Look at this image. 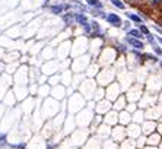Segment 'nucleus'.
I'll use <instances>...</instances> for the list:
<instances>
[{
	"instance_id": "1",
	"label": "nucleus",
	"mask_w": 162,
	"mask_h": 149,
	"mask_svg": "<svg viewBox=\"0 0 162 149\" xmlns=\"http://www.w3.org/2000/svg\"><path fill=\"white\" fill-rule=\"evenodd\" d=\"M145 88L147 89V94H153V95L161 94V92H162V78H161V76L158 78V75L149 76Z\"/></svg>"
},
{
	"instance_id": "2",
	"label": "nucleus",
	"mask_w": 162,
	"mask_h": 149,
	"mask_svg": "<svg viewBox=\"0 0 162 149\" xmlns=\"http://www.w3.org/2000/svg\"><path fill=\"white\" fill-rule=\"evenodd\" d=\"M114 78H115V73H114V69H110V67H105L104 70H101L96 76L98 79V85L99 86H108L110 83L114 82Z\"/></svg>"
},
{
	"instance_id": "3",
	"label": "nucleus",
	"mask_w": 162,
	"mask_h": 149,
	"mask_svg": "<svg viewBox=\"0 0 162 149\" xmlns=\"http://www.w3.org/2000/svg\"><path fill=\"white\" fill-rule=\"evenodd\" d=\"M120 95H123V89H121V85L118 82H112L107 86L105 89V99H108L110 102H114Z\"/></svg>"
},
{
	"instance_id": "4",
	"label": "nucleus",
	"mask_w": 162,
	"mask_h": 149,
	"mask_svg": "<svg viewBox=\"0 0 162 149\" xmlns=\"http://www.w3.org/2000/svg\"><path fill=\"white\" fill-rule=\"evenodd\" d=\"M111 140L115 142L117 145H120L121 142H124L127 139V132H126V127L121 126V124H117L111 129V134H110Z\"/></svg>"
},
{
	"instance_id": "5",
	"label": "nucleus",
	"mask_w": 162,
	"mask_h": 149,
	"mask_svg": "<svg viewBox=\"0 0 162 149\" xmlns=\"http://www.w3.org/2000/svg\"><path fill=\"white\" fill-rule=\"evenodd\" d=\"M161 115H162V107L159 104L153 105V107H149L145 110V118L146 120H153V121H159L161 120Z\"/></svg>"
},
{
	"instance_id": "6",
	"label": "nucleus",
	"mask_w": 162,
	"mask_h": 149,
	"mask_svg": "<svg viewBox=\"0 0 162 149\" xmlns=\"http://www.w3.org/2000/svg\"><path fill=\"white\" fill-rule=\"evenodd\" d=\"M126 132H127V137H128V139H133V140H136L137 137H140V136L143 134L140 124H136V123H130V124L126 127Z\"/></svg>"
},
{
	"instance_id": "7",
	"label": "nucleus",
	"mask_w": 162,
	"mask_h": 149,
	"mask_svg": "<svg viewBox=\"0 0 162 149\" xmlns=\"http://www.w3.org/2000/svg\"><path fill=\"white\" fill-rule=\"evenodd\" d=\"M140 127H142V133H143L145 136H149V134H152V133H155V132L158 130V121L145 120V121L140 124Z\"/></svg>"
},
{
	"instance_id": "8",
	"label": "nucleus",
	"mask_w": 162,
	"mask_h": 149,
	"mask_svg": "<svg viewBox=\"0 0 162 149\" xmlns=\"http://www.w3.org/2000/svg\"><path fill=\"white\" fill-rule=\"evenodd\" d=\"M95 110H96V113L99 114V115H104V114H107L108 111H111L112 110V102H110L108 99H101V101H98L96 102V107H95Z\"/></svg>"
},
{
	"instance_id": "9",
	"label": "nucleus",
	"mask_w": 162,
	"mask_h": 149,
	"mask_svg": "<svg viewBox=\"0 0 162 149\" xmlns=\"http://www.w3.org/2000/svg\"><path fill=\"white\" fill-rule=\"evenodd\" d=\"M124 43L127 44V45H130L131 47V50H139V51H143L145 50V43H143V40H137V38H131V37H126L124 38Z\"/></svg>"
},
{
	"instance_id": "10",
	"label": "nucleus",
	"mask_w": 162,
	"mask_h": 149,
	"mask_svg": "<svg viewBox=\"0 0 162 149\" xmlns=\"http://www.w3.org/2000/svg\"><path fill=\"white\" fill-rule=\"evenodd\" d=\"M104 123H105L107 126H110V127L117 126V124H118V113H117L115 110L108 111V113L104 115Z\"/></svg>"
},
{
	"instance_id": "11",
	"label": "nucleus",
	"mask_w": 162,
	"mask_h": 149,
	"mask_svg": "<svg viewBox=\"0 0 162 149\" xmlns=\"http://www.w3.org/2000/svg\"><path fill=\"white\" fill-rule=\"evenodd\" d=\"M127 98H126V95H120L114 102H112V110H115L117 113H120V111H123V110H126V107H127Z\"/></svg>"
},
{
	"instance_id": "12",
	"label": "nucleus",
	"mask_w": 162,
	"mask_h": 149,
	"mask_svg": "<svg viewBox=\"0 0 162 149\" xmlns=\"http://www.w3.org/2000/svg\"><path fill=\"white\" fill-rule=\"evenodd\" d=\"M105 21L111 25V27H115V28H120L121 25H123V21H121V18L117 15V13H107V16H105Z\"/></svg>"
},
{
	"instance_id": "13",
	"label": "nucleus",
	"mask_w": 162,
	"mask_h": 149,
	"mask_svg": "<svg viewBox=\"0 0 162 149\" xmlns=\"http://www.w3.org/2000/svg\"><path fill=\"white\" fill-rule=\"evenodd\" d=\"M130 123H131V114H130L127 110L120 111V113H118V124H121V126L127 127Z\"/></svg>"
},
{
	"instance_id": "14",
	"label": "nucleus",
	"mask_w": 162,
	"mask_h": 149,
	"mask_svg": "<svg viewBox=\"0 0 162 149\" xmlns=\"http://www.w3.org/2000/svg\"><path fill=\"white\" fill-rule=\"evenodd\" d=\"M161 140H162V136H161L158 132L146 136V145H147V146H159Z\"/></svg>"
},
{
	"instance_id": "15",
	"label": "nucleus",
	"mask_w": 162,
	"mask_h": 149,
	"mask_svg": "<svg viewBox=\"0 0 162 149\" xmlns=\"http://www.w3.org/2000/svg\"><path fill=\"white\" fill-rule=\"evenodd\" d=\"M145 110L142 108H137L133 114H131V123H136V124H142L145 121Z\"/></svg>"
},
{
	"instance_id": "16",
	"label": "nucleus",
	"mask_w": 162,
	"mask_h": 149,
	"mask_svg": "<svg viewBox=\"0 0 162 149\" xmlns=\"http://www.w3.org/2000/svg\"><path fill=\"white\" fill-rule=\"evenodd\" d=\"M67 9H70V5H56V6H51V13L60 15V13H63Z\"/></svg>"
},
{
	"instance_id": "17",
	"label": "nucleus",
	"mask_w": 162,
	"mask_h": 149,
	"mask_svg": "<svg viewBox=\"0 0 162 149\" xmlns=\"http://www.w3.org/2000/svg\"><path fill=\"white\" fill-rule=\"evenodd\" d=\"M75 21H76L79 25H82V27L89 22V21H88V16H86L85 13H75Z\"/></svg>"
},
{
	"instance_id": "18",
	"label": "nucleus",
	"mask_w": 162,
	"mask_h": 149,
	"mask_svg": "<svg viewBox=\"0 0 162 149\" xmlns=\"http://www.w3.org/2000/svg\"><path fill=\"white\" fill-rule=\"evenodd\" d=\"M127 37H131V38H137V40H143L145 37H143V34L139 31V29H128L127 31Z\"/></svg>"
},
{
	"instance_id": "19",
	"label": "nucleus",
	"mask_w": 162,
	"mask_h": 149,
	"mask_svg": "<svg viewBox=\"0 0 162 149\" xmlns=\"http://www.w3.org/2000/svg\"><path fill=\"white\" fill-rule=\"evenodd\" d=\"M126 16L130 19V21H133V22H136V24H142L143 22V19L137 15V13H131V12H127L126 13Z\"/></svg>"
},
{
	"instance_id": "20",
	"label": "nucleus",
	"mask_w": 162,
	"mask_h": 149,
	"mask_svg": "<svg viewBox=\"0 0 162 149\" xmlns=\"http://www.w3.org/2000/svg\"><path fill=\"white\" fill-rule=\"evenodd\" d=\"M86 3H88V6H91L94 9H102L104 8L102 2H99V0H86Z\"/></svg>"
},
{
	"instance_id": "21",
	"label": "nucleus",
	"mask_w": 162,
	"mask_h": 149,
	"mask_svg": "<svg viewBox=\"0 0 162 149\" xmlns=\"http://www.w3.org/2000/svg\"><path fill=\"white\" fill-rule=\"evenodd\" d=\"M63 19H64V22H66V25H73L76 21H75V15L73 13H66L64 16H63Z\"/></svg>"
},
{
	"instance_id": "22",
	"label": "nucleus",
	"mask_w": 162,
	"mask_h": 149,
	"mask_svg": "<svg viewBox=\"0 0 162 149\" xmlns=\"http://www.w3.org/2000/svg\"><path fill=\"white\" fill-rule=\"evenodd\" d=\"M142 34H143V37H146L147 34H150V31H149V28L146 27V25H143V24H139V28H137Z\"/></svg>"
},
{
	"instance_id": "23",
	"label": "nucleus",
	"mask_w": 162,
	"mask_h": 149,
	"mask_svg": "<svg viewBox=\"0 0 162 149\" xmlns=\"http://www.w3.org/2000/svg\"><path fill=\"white\" fill-rule=\"evenodd\" d=\"M145 38H146L147 44H150V45H155V44H156V37H155V35H152V34H147Z\"/></svg>"
},
{
	"instance_id": "24",
	"label": "nucleus",
	"mask_w": 162,
	"mask_h": 149,
	"mask_svg": "<svg viewBox=\"0 0 162 149\" xmlns=\"http://www.w3.org/2000/svg\"><path fill=\"white\" fill-rule=\"evenodd\" d=\"M110 2H111L115 8H118V9H126V5L121 2V0H110Z\"/></svg>"
},
{
	"instance_id": "25",
	"label": "nucleus",
	"mask_w": 162,
	"mask_h": 149,
	"mask_svg": "<svg viewBox=\"0 0 162 149\" xmlns=\"http://www.w3.org/2000/svg\"><path fill=\"white\" fill-rule=\"evenodd\" d=\"M117 51H120V53H127L128 51V47H127V44L124 43V44H117Z\"/></svg>"
},
{
	"instance_id": "26",
	"label": "nucleus",
	"mask_w": 162,
	"mask_h": 149,
	"mask_svg": "<svg viewBox=\"0 0 162 149\" xmlns=\"http://www.w3.org/2000/svg\"><path fill=\"white\" fill-rule=\"evenodd\" d=\"M6 145V133H0V146Z\"/></svg>"
},
{
	"instance_id": "27",
	"label": "nucleus",
	"mask_w": 162,
	"mask_h": 149,
	"mask_svg": "<svg viewBox=\"0 0 162 149\" xmlns=\"http://www.w3.org/2000/svg\"><path fill=\"white\" fill-rule=\"evenodd\" d=\"M161 136H162V121H158V130H156Z\"/></svg>"
},
{
	"instance_id": "28",
	"label": "nucleus",
	"mask_w": 162,
	"mask_h": 149,
	"mask_svg": "<svg viewBox=\"0 0 162 149\" xmlns=\"http://www.w3.org/2000/svg\"><path fill=\"white\" fill-rule=\"evenodd\" d=\"M123 28H124L126 31H128V29H130V24H128V22H124V24H123Z\"/></svg>"
},
{
	"instance_id": "29",
	"label": "nucleus",
	"mask_w": 162,
	"mask_h": 149,
	"mask_svg": "<svg viewBox=\"0 0 162 149\" xmlns=\"http://www.w3.org/2000/svg\"><path fill=\"white\" fill-rule=\"evenodd\" d=\"M161 3H162V0H153V2H152L153 6H158V5H161Z\"/></svg>"
},
{
	"instance_id": "30",
	"label": "nucleus",
	"mask_w": 162,
	"mask_h": 149,
	"mask_svg": "<svg viewBox=\"0 0 162 149\" xmlns=\"http://www.w3.org/2000/svg\"><path fill=\"white\" fill-rule=\"evenodd\" d=\"M158 102H159V105L162 107V92H161V95H158Z\"/></svg>"
},
{
	"instance_id": "31",
	"label": "nucleus",
	"mask_w": 162,
	"mask_h": 149,
	"mask_svg": "<svg viewBox=\"0 0 162 149\" xmlns=\"http://www.w3.org/2000/svg\"><path fill=\"white\" fill-rule=\"evenodd\" d=\"M156 43H159V45L162 47V37H156Z\"/></svg>"
},
{
	"instance_id": "32",
	"label": "nucleus",
	"mask_w": 162,
	"mask_h": 149,
	"mask_svg": "<svg viewBox=\"0 0 162 149\" xmlns=\"http://www.w3.org/2000/svg\"><path fill=\"white\" fill-rule=\"evenodd\" d=\"M143 149H159V148H158V146H147V145H146Z\"/></svg>"
},
{
	"instance_id": "33",
	"label": "nucleus",
	"mask_w": 162,
	"mask_h": 149,
	"mask_svg": "<svg viewBox=\"0 0 162 149\" xmlns=\"http://www.w3.org/2000/svg\"><path fill=\"white\" fill-rule=\"evenodd\" d=\"M158 67H159V70H162V59H159V62H158Z\"/></svg>"
},
{
	"instance_id": "34",
	"label": "nucleus",
	"mask_w": 162,
	"mask_h": 149,
	"mask_svg": "<svg viewBox=\"0 0 162 149\" xmlns=\"http://www.w3.org/2000/svg\"><path fill=\"white\" fill-rule=\"evenodd\" d=\"M159 149H162V140H161V143H159V146H158Z\"/></svg>"
}]
</instances>
